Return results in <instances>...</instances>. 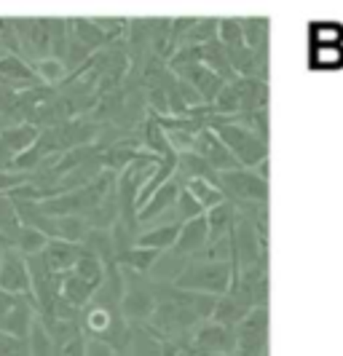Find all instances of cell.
Here are the masks:
<instances>
[{"mask_svg": "<svg viewBox=\"0 0 343 356\" xmlns=\"http://www.w3.org/2000/svg\"><path fill=\"white\" fill-rule=\"evenodd\" d=\"M231 276H234V263L199 260V263H188L182 268L172 284L180 289H193V292L223 298L231 289Z\"/></svg>", "mask_w": 343, "mask_h": 356, "instance_id": "obj_1", "label": "cell"}, {"mask_svg": "<svg viewBox=\"0 0 343 356\" xmlns=\"http://www.w3.org/2000/svg\"><path fill=\"white\" fill-rule=\"evenodd\" d=\"M217 137L225 143V147L234 153L244 169H257L263 161H269V143L260 140L255 131L241 124H217L212 126Z\"/></svg>", "mask_w": 343, "mask_h": 356, "instance_id": "obj_2", "label": "cell"}, {"mask_svg": "<svg viewBox=\"0 0 343 356\" xmlns=\"http://www.w3.org/2000/svg\"><path fill=\"white\" fill-rule=\"evenodd\" d=\"M124 270V298H121V314L129 324H145L150 321L153 311H156V295L150 289V282L145 279V273H134V270Z\"/></svg>", "mask_w": 343, "mask_h": 356, "instance_id": "obj_3", "label": "cell"}, {"mask_svg": "<svg viewBox=\"0 0 343 356\" xmlns=\"http://www.w3.org/2000/svg\"><path fill=\"white\" fill-rule=\"evenodd\" d=\"M236 351L234 356H263L269 351V305L253 308L244 321L234 330Z\"/></svg>", "mask_w": 343, "mask_h": 356, "instance_id": "obj_4", "label": "cell"}, {"mask_svg": "<svg viewBox=\"0 0 343 356\" xmlns=\"http://www.w3.org/2000/svg\"><path fill=\"white\" fill-rule=\"evenodd\" d=\"M220 191L231 204L247 201V204H269V179H263L257 172L236 169L220 175Z\"/></svg>", "mask_w": 343, "mask_h": 356, "instance_id": "obj_5", "label": "cell"}, {"mask_svg": "<svg viewBox=\"0 0 343 356\" xmlns=\"http://www.w3.org/2000/svg\"><path fill=\"white\" fill-rule=\"evenodd\" d=\"M0 289L17 298H30L33 295V279H30V268L27 257L19 250H6L0 254Z\"/></svg>", "mask_w": 343, "mask_h": 356, "instance_id": "obj_6", "label": "cell"}, {"mask_svg": "<svg viewBox=\"0 0 343 356\" xmlns=\"http://www.w3.org/2000/svg\"><path fill=\"white\" fill-rule=\"evenodd\" d=\"M236 351V335L231 327H223L215 319H207L199 330L193 332L191 340V354H234Z\"/></svg>", "mask_w": 343, "mask_h": 356, "instance_id": "obj_7", "label": "cell"}, {"mask_svg": "<svg viewBox=\"0 0 343 356\" xmlns=\"http://www.w3.org/2000/svg\"><path fill=\"white\" fill-rule=\"evenodd\" d=\"M196 156L207 161L212 169H215L217 175H223V172H236V169H244L239 159H236L234 153L225 147V143L217 137L212 129H204L196 134V140H193V147H191Z\"/></svg>", "mask_w": 343, "mask_h": 356, "instance_id": "obj_8", "label": "cell"}, {"mask_svg": "<svg viewBox=\"0 0 343 356\" xmlns=\"http://www.w3.org/2000/svg\"><path fill=\"white\" fill-rule=\"evenodd\" d=\"M175 75L199 91V97L204 99V105H212V102L217 99V94L225 89V83H228V81H223L217 72H212L209 67H204L201 62L188 65V67H180V70H175Z\"/></svg>", "mask_w": 343, "mask_h": 356, "instance_id": "obj_9", "label": "cell"}, {"mask_svg": "<svg viewBox=\"0 0 343 356\" xmlns=\"http://www.w3.org/2000/svg\"><path fill=\"white\" fill-rule=\"evenodd\" d=\"M253 308H255L253 298H250L247 292H241V289H234V292H225V295L217 300L212 319H215L217 324H223V327L236 330V324L244 321V316H247Z\"/></svg>", "mask_w": 343, "mask_h": 356, "instance_id": "obj_10", "label": "cell"}, {"mask_svg": "<svg viewBox=\"0 0 343 356\" xmlns=\"http://www.w3.org/2000/svg\"><path fill=\"white\" fill-rule=\"evenodd\" d=\"M209 241V228H207V214L204 217H196L191 222L182 225L180 236L175 241V247L169 250V257L172 260H180V257H188L193 252H201Z\"/></svg>", "mask_w": 343, "mask_h": 356, "instance_id": "obj_11", "label": "cell"}, {"mask_svg": "<svg viewBox=\"0 0 343 356\" xmlns=\"http://www.w3.org/2000/svg\"><path fill=\"white\" fill-rule=\"evenodd\" d=\"M38 319V308H35V298L30 295V298H19V303L11 308V314L6 316L3 321V332H8V335H14L19 340H27L30 338V332H33V324Z\"/></svg>", "mask_w": 343, "mask_h": 356, "instance_id": "obj_12", "label": "cell"}, {"mask_svg": "<svg viewBox=\"0 0 343 356\" xmlns=\"http://www.w3.org/2000/svg\"><path fill=\"white\" fill-rule=\"evenodd\" d=\"M137 137H140L143 150L153 153V156H159V159H175V156H180V153L172 147V143H169V134L163 131L161 126L156 124V118H153V115H147V118L143 121Z\"/></svg>", "mask_w": 343, "mask_h": 356, "instance_id": "obj_13", "label": "cell"}, {"mask_svg": "<svg viewBox=\"0 0 343 356\" xmlns=\"http://www.w3.org/2000/svg\"><path fill=\"white\" fill-rule=\"evenodd\" d=\"M81 252H83V244H70V241L51 238L49 247L40 252V254H43V260L49 263V268H51L54 273H67V270L75 268Z\"/></svg>", "mask_w": 343, "mask_h": 356, "instance_id": "obj_14", "label": "cell"}, {"mask_svg": "<svg viewBox=\"0 0 343 356\" xmlns=\"http://www.w3.org/2000/svg\"><path fill=\"white\" fill-rule=\"evenodd\" d=\"M182 191V182L177 177H172L166 185H161L153 196H150V201L145 204L143 209H140V214H137V220H140V225L143 222H147V220H153V217H159V214H163L175 201H177V196H180Z\"/></svg>", "mask_w": 343, "mask_h": 356, "instance_id": "obj_15", "label": "cell"}, {"mask_svg": "<svg viewBox=\"0 0 343 356\" xmlns=\"http://www.w3.org/2000/svg\"><path fill=\"white\" fill-rule=\"evenodd\" d=\"M40 137V129L35 124H8L0 131V143L6 145L14 156H22L24 150H30Z\"/></svg>", "mask_w": 343, "mask_h": 356, "instance_id": "obj_16", "label": "cell"}, {"mask_svg": "<svg viewBox=\"0 0 343 356\" xmlns=\"http://www.w3.org/2000/svg\"><path fill=\"white\" fill-rule=\"evenodd\" d=\"M70 30L75 40L78 43H83L91 54L102 51V49H108L110 43H113V38L108 33H102L97 24H94V19H83V17H75L70 19Z\"/></svg>", "mask_w": 343, "mask_h": 356, "instance_id": "obj_17", "label": "cell"}, {"mask_svg": "<svg viewBox=\"0 0 343 356\" xmlns=\"http://www.w3.org/2000/svg\"><path fill=\"white\" fill-rule=\"evenodd\" d=\"M94 292H97V286L89 284L86 279H81L78 273H72V270L62 273V298L70 305H75L78 311H83L94 300Z\"/></svg>", "mask_w": 343, "mask_h": 356, "instance_id": "obj_18", "label": "cell"}, {"mask_svg": "<svg viewBox=\"0 0 343 356\" xmlns=\"http://www.w3.org/2000/svg\"><path fill=\"white\" fill-rule=\"evenodd\" d=\"M201 65L209 67L212 72H217L223 81H234V78H239V75L234 72L231 59H228V51H225V46H223L220 40H209V43L201 46Z\"/></svg>", "mask_w": 343, "mask_h": 356, "instance_id": "obj_19", "label": "cell"}, {"mask_svg": "<svg viewBox=\"0 0 343 356\" xmlns=\"http://www.w3.org/2000/svg\"><path fill=\"white\" fill-rule=\"evenodd\" d=\"M241 33L250 51H255L257 56H269V19L241 17Z\"/></svg>", "mask_w": 343, "mask_h": 356, "instance_id": "obj_20", "label": "cell"}, {"mask_svg": "<svg viewBox=\"0 0 343 356\" xmlns=\"http://www.w3.org/2000/svg\"><path fill=\"white\" fill-rule=\"evenodd\" d=\"M182 225L180 222H166V225H159V228H150V231H143L137 236V247H145V250H172L177 236H180Z\"/></svg>", "mask_w": 343, "mask_h": 356, "instance_id": "obj_21", "label": "cell"}, {"mask_svg": "<svg viewBox=\"0 0 343 356\" xmlns=\"http://www.w3.org/2000/svg\"><path fill=\"white\" fill-rule=\"evenodd\" d=\"M191 196L199 201L201 207H204V212H209V209H215V207H220L223 201H225V196H223V191L217 188V185H212V182H207V179L201 177H193V179H185V185H182Z\"/></svg>", "mask_w": 343, "mask_h": 356, "instance_id": "obj_22", "label": "cell"}, {"mask_svg": "<svg viewBox=\"0 0 343 356\" xmlns=\"http://www.w3.org/2000/svg\"><path fill=\"white\" fill-rule=\"evenodd\" d=\"M159 257H161V252L145 250V247H131V250L118 257V266L127 268V270H134V273H147L150 268L159 263Z\"/></svg>", "mask_w": 343, "mask_h": 356, "instance_id": "obj_23", "label": "cell"}, {"mask_svg": "<svg viewBox=\"0 0 343 356\" xmlns=\"http://www.w3.org/2000/svg\"><path fill=\"white\" fill-rule=\"evenodd\" d=\"M33 70H35L38 81H40L43 86H51V89H56L59 83H65L67 75H70V70L65 67V62H59V59H54V56H46V59L35 62Z\"/></svg>", "mask_w": 343, "mask_h": 356, "instance_id": "obj_24", "label": "cell"}, {"mask_svg": "<svg viewBox=\"0 0 343 356\" xmlns=\"http://www.w3.org/2000/svg\"><path fill=\"white\" fill-rule=\"evenodd\" d=\"M72 273H78L81 279H86V282L94 284L97 289L105 282V266H102V260H99L97 254H91L89 250L81 252V257H78V263L72 268Z\"/></svg>", "mask_w": 343, "mask_h": 356, "instance_id": "obj_25", "label": "cell"}, {"mask_svg": "<svg viewBox=\"0 0 343 356\" xmlns=\"http://www.w3.org/2000/svg\"><path fill=\"white\" fill-rule=\"evenodd\" d=\"M49 236L46 233L35 231V228H30V225H22V231H19L17 241H14V250H19L24 257H35L40 252L49 247Z\"/></svg>", "mask_w": 343, "mask_h": 356, "instance_id": "obj_26", "label": "cell"}, {"mask_svg": "<svg viewBox=\"0 0 343 356\" xmlns=\"http://www.w3.org/2000/svg\"><path fill=\"white\" fill-rule=\"evenodd\" d=\"M19 231H22V220H19L17 204L8 196H0V233L14 244Z\"/></svg>", "mask_w": 343, "mask_h": 356, "instance_id": "obj_27", "label": "cell"}, {"mask_svg": "<svg viewBox=\"0 0 343 356\" xmlns=\"http://www.w3.org/2000/svg\"><path fill=\"white\" fill-rule=\"evenodd\" d=\"M27 354L30 356H59L56 343L49 338V332L43 330V324H40L38 319H35V324H33L30 338H27Z\"/></svg>", "mask_w": 343, "mask_h": 356, "instance_id": "obj_28", "label": "cell"}, {"mask_svg": "<svg viewBox=\"0 0 343 356\" xmlns=\"http://www.w3.org/2000/svg\"><path fill=\"white\" fill-rule=\"evenodd\" d=\"M217 40L225 46V51H234V49L247 46V43H244V33H241V19H234V17L220 19Z\"/></svg>", "mask_w": 343, "mask_h": 356, "instance_id": "obj_29", "label": "cell"}, {"mask_svg": "<svg viewBox=\"0 0 343 356\" xmlns=\"http://www.w3.org/2000/svg\"><path fill=\"white\" fill-rule=\"evenodd\" d=\"M204 214H207L204 212V207H201L199 201L182 188L177 201H175V217H177V222L185 225V222H191V220H196V217H204Z\"/></svg>", "mask_w": 343, "mask_h": 356, "instance_id": "obj_30", "label": "cell"}, {"mask_svg": "<svg viewBox=\"0 0 343 356\" xmlns=\"http://www.w3.org/2000/svg\"><path fill=\"white\" fill-rule=\"evenodd\" d=\"M33 175H24V172H8V169H0V196H8L11 191L22 188L24 182H30Z\"/></svg>", "mask_w": 343, "mask_h": 356, "instance_id": "obj_31", "label": "cell"}, {"mask_svg": "<svg viewBox=\"0 0 343 356\" xmlns=\"http://www.w3.org/2000/svg\"><path fill=\"white\" fill-rule=\"evenodd\" d=\"M0 356H27V340H19L0 330Z\"/></svg>", "mask_w": 343, "mask_h": 356, "instance_id": "obj_32", "label": "cell"}, {"mask_svg": "<svg viewBox=\"0 0 343 356\" xmlns=\"http://www.w3.org/2000/svg\"><path fill=\"white\" fill-rule=\"evenodd\" d=\"M86 343H89V338L83 332H78L65 346H59V356H86Z\"/></svg>", "mask_w": 343, "mask_h": 356, "instance_id": "obj_33", "label": "cell"}, {"mask_svg": "<svg viewBox=\"0 0 343 356\" xmlns=\"http://www.w3.org/2000/svg\"><path fill=\"white\" fill-rule=\"evenodd\" d=\"M19 303L17 295H8V292H3L0 289V327H3V321H6V316L11 314V308Z\"/></svg>", "mask_w": 343, "mask_h": 356, "instance_id": "obj_34", "label": "cell"}, {"mask_svg": "<svg viewBox=\"0 0 343 356\" xmlns=\"http://www.w3.org/2000/svg\"><path fill=\"white\" fill-rule=\"evenodd\" d=\"M86 356H115V354H113V348H110L108 343H102V340H89V343H86Z\"/></svg>", "mask_w": 343, "mask_h": 356, "instance_id": "obj_35", "label": "cell"}, {"mask_svg": "<svg viewBox=\"0 0 343 356\" xmlns=\"http://www.w3.org/2000/svg\"><path fill=\"white\" fill-rule=\"evenodd\" d=\"M11 247H14V244H11V241H8V238H6V236H3V233H0V252L11 250Z\"/></svg>", "mask_w": 343, "mask_h": 356, "instance_id": "obj_36", "label": "cell"}, {"mask_svg": "<svg viewBox=\"0 0 343 356\" xmlns=\"http://www.w3.org/2000/svg\"><path fill=\"white\" fill-rule=\"evenodd\" d=\"M11 124V121H8V118H6V115H3V113H0V131H3V129H6V126Z\"/></svg>", "mask_w": 343, "mask_h": 356, "instance_id": "obj_37", "label": "cell"}, {"mask_svg": "<svg viewBox=\"0 0 343 356\" xmlns=\"http://www.w3.org/2000/svg\"><path fill=\"white\" fill-rule=\"evenodd\" d=\"M204 356H234V354H204Z\"/></svg>", "mask_w": 343, "mask_h": 356, "instance_id": "obj_38", "label": "cell"}, {"mask_svg": "<svg viewBox=\"0 0 343 356\" xmlns=\"http://www.w3.org/2000/svg\"><path fill=\"white\" fill-rule=\"evenodd\" d=\"M0 254H3V252H0Z\"/></svg>", "mask_w": 343, "mask_h": 356, "instance_id": "obj_39", "label": "cell"}, {"mask_svg": "<svg viewBox=\"0 0 343 356\" xmlns=\"http://www.w3.org/2000/svg\"><path fill=\"white\" fill-rule=\"evenodd\" d=\"M27 356H30V354H27Z\"/></svg>", "mask_w": 343, "mask_h": 356, "instance_id": "obj_40", "label": "cell"}]
</instances>
